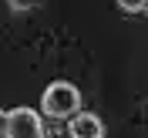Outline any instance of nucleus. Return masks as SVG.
Returning a JSON list of instances; mask_svg holds the SVG:
<instances>
[{
	"mask_svg": "<svg viewBox=\"0 0 148 138\" xmlns=\"http://www.w3.org/2000/svg\"><path fill=\"white\" fill-rule=\"evenodd\" d=\"M40 111H44L47 118H71L81 111V91L74 88L71 81H54L47 84L44 98H40Z\"/></svg>",
	"mask_w": 148,
	"mask_h": 138,
	"instance_id": "obj_1",
	"label": "nucleus"
},
{
	"mask_svg": "<svg viewBox=\"0 0 148 138\" xmlns=\"http://www.w3.org/2000/svg\"><path fill=\"white\" fill-rule=\"evenodd\" d=\"M3 131H7V111L0 108V138H3Z\"/></svg>",
	"mask_w": 148,
	"mask_h": 138,
	"instance_id": "obj_6",
	"label": "nucleus"
},
{
	"mask_svg": "<svg viewBox=\"0 0 148 138\" xmlns=\"http://www.w3.org/2000/svg\"><path fill=\"white\" fill-rule=\"evenodd\" d=\"M40 138H47V135H40Z\"/></svg>",
	"mask_w": 148,
	"mask_h": 138,
	"instance_id": "obj_7",
	"label": "nucleus"
},
{
	"mask_svg": "<svg viewBox=\"0 0 148 138\" xmlns=\"http://www.w3.org/2000/svg\"><path fill=\"white\" fill-rule=\"evenodd\" d=\"M71 138H104V125L91 111H77L71 115Z\"/></svg>",
	"mask_w": 148,
	"mask_h": 138,
	"instance_id": "obj_3",
	"label": "nucleus"
},
{
	"mask_svg": "<svg viewBox=\"0 0 148 138\" xmlns=\"http://www.w3.org/2000/svg\"><path fill=\"white\" fill-rule=\"evenodd\" d=\"M40 135H44V125H40V115L34 108L7 111V131H3V138H40Z\"/></svg>",
	"mask_w": 148,
	"mask_h": 138,
	"instance_id": "obj_2",
	"label": "nucleus"
},
{
	"mask_svg": "<svg viewBox=\"0 0 148 138\" xmlns=\"http://www.w3.org/2000/svg\"><path fill=\"white\" fill-rule=\"evenodd\" d=\"M44 0H7V7L10 10H34V7H40Z\"/></svg>",
	"mask_w": 148,
	"mask_h": 138,
	"instance_id": "obj_5",
	"label": "nucleus"
},
{
	"mask_svg": "<svg viewBox=\"0 0 148 138\" xmlns=\"http://www.w3.org/2000/svg\"><path fill=\"white\" fill-rule=\"evenodd\" d=\"M114 3H118L125 14H141V10H145V0H114Z\"/></svg>",
	"mask_w": 148,
	"mask_h": 138,
	"instance_id": "obj_4",
	"label": "nucleus"
}]
</instances>
